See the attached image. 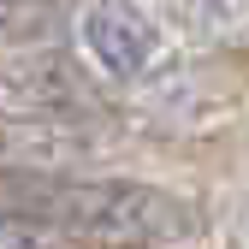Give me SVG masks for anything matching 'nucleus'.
I'll return each instance as SVG.
<instances>
[{"label":"nucleus","mask_w":249,"mask_h":249,"mask_svg":"<svg viewBox=\"0 0 249 249\" xmlns=\"http://www.w3.org/2000/svg\"><path fill=\"white\" fill-rule=\"evenodd\" d=\"M77 48L101 77L142 83L154 71V59H160V30L131 0H89L77 12Z\"/></svg>","instance_id":"2"},{"label":"nucleus","mask_w":249,"mask_h":249,"mask_svg":"<svg viewBox=\"0 0 249 249\" xmlns=\"http://www.w3.org/2000/svg\"><path fill=\"white\" fill-rule=\"evenodd\" d=\"M89 142L77 124L66 119H0V172H18V178H53L77 160H89Z\"/></svg>","instance_id":"4"},{"label":"nucleus","mask_w":249,"mask_h":249,"mask_svg":"<svg viewBox=\"0 0 249 249\" xmlns=\"http://www.w3.org/2000/svg\"><path fill=\"white\" fill-rule=\"evenodd\" d=\"M0 202L53 237L95 249H172L202 231V208L131 178H18L0 172Z\"/></svg>","instance_id":"1"},{"label":"nucleus","mask_w":249,"mask_h":249,"mask_svg":"<svg viewBox=\"0 0 249 249\" xmlns=\"http://www.w3.org/2000/svg\"><path fill=\"white\" fill-rule=\"evenodd\" d=\"M53 24L48 0H0V48H36Z\"/></svg>","instance_id":"6"},{"label":"nucleus","mask_w":249,"mask_h":249,"mask_svg":"<svg viewBox=\"0 0 249 249\" xmlns=\"http://www.w3.org/2000/svg\"><path fill=\"white\" fill-rule=\"evenodd\" d=\"M0 249H59V237H53V231H42L36 220H24L18 208L0 202Z\"/></svg>","instance_id":"7"},{"label":"nucleus","mask_w":249,"mask_h":249,"mask_svg":"<svg viewBox=\"0 0 249 249\" xmlns=\"http://www.w3.org/2000/svg\"><path fill=\"white\" fill-rule=\"evenodd\" d=\"M166 12L196 48H249V0H166Z\"/></svg>","instance_id":"5"},{"label":"nucleus","mask_w":249,"mask_h":249,"mask_svg":"<svg viewBox=\"0 0 249 249\" xmlns=\"http://www.w3.org/2000/svg\"><path fill=\"white\" fill-rule=\"evenodd\" d=\"M89 107V83L59 48H24L0 59V119H71Z\"/></svg>","instance_id":"3"}]
</instances>
